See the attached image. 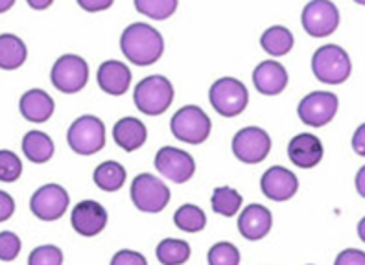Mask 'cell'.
<instances>
[{
  "label": "cell",
  "instance_id": "obj_1",
  "mask_svg": "<svg viewBox=\"0 0 365 265\" xmlns=\"http://www.w3.org/2000/svg\"><path fill=\"white\" fill-rule=\"evenodd\" d=\"M120 50L137 66H150L165 53V39L146 22H133L122 31Z\"/></svg>",
  "mask_w": 365,
  "mask_h": 265
},
{
  "label": "cell",
  "instance_id": "obj_2",
  "mask_svg": "<svg viewBox=\"0 0 365 265\" xmlns=\"http://www.w3.org/2000/svg\"><path fill=\"white\" fill-rule=\"evenodd\" d=\"M133 100L143 115L159 116L174 102V85L165 76H148L135 87Z\"/></svg>",
  "mask_w": 365,
  "mask_h": 265
},
{
  "label": "cell",
  "instance_id": "obj_3",
  "mask_svg": "<svg viewBox=\"0 0 365 265\" xmlns=\"http://www.w3.org/2000/svg\"><path fill=\"white\" fill-rule=\"evenodd\" d=\"M312 72L321 83L341 85L352 72L351 58L338 44H325L314 53Z\"/></svg>",
  "mask_w": 365,
  "mask_h": 265
},
{
  "label": "cell",
  "instance_id": "obj_4",
  "mask_svg": "<svg viewBox=\"0 0 365 265\" xmlns=\"http://www.w3.org/2000/svg\"><path fill=\"white\" fill-rule=\"evenodd\" d=\"M170 129L178 140L185 144H203L209 138L212 122L205 110L197 105H185L172 116L170 120Z\"/></svg>",
  "mask_w": 365,
  "mask_h": 265
},
{
  "label": "cell",
  "instance_id": "obj_5",
  "mask_svg": "<svg viewBox=\"0 0 365 265\" xmlns=\"http://www.w3.org/2000/svg\"><path fill=\"white\" fill-rule=\"evenodd\" d=\"M210 105L218 115L225 118H235L242 115L250 103V93L245 85L236 78H222L214 81L209 90Z\"/></svg>",
  "mask_w": 365,
  "mask_h": 265
},
{
  "label": "cell",
  "instance_id": "obj_6",
  "mask_svg": "<svg viewBox=\"0 0 365 265\" xmlns=\"http://www.w3.org/2000/svg\"><path fill=\"white\" fill-rule=\"evenodd\" d=\"M68 146L78 155H94L106 146V125L93 115H83L72 122L67 132Z\"/></svg>",
  "mask_w": 365,
  "mask_h": 265
},
{
  "label": "cell",
  "instance_id": "obj_7",
  "mask_svg": "<svg viewBox=\"0 0 365 265\" xmlns=\"http://www.w3.org/2000/svg\"><path fill=\"white\" fill-rule=\"evenodd\" d=\"M131 201L140 212H163L170 203V188L152 173H138L131 185Z\"/></svg>",
  "mask_w": 365,
  "mask_h": 265
},
{
  "label": "cell",
  "instance_id": "obj_8",
  "mask_svg": "<svg viewBox=\"0 0 365 265\" xmlns=\"http://www.w3.org/2000/svg\"><path fill=\"white\" fill-rule=\"evenodd\" d=\"M50 78L58 90L65 94H76L89 83V65L80 56L65 53L53 63Z\"/></svg>",
  "mask_w": 365,
  "mask_h": 265
},
{
  "label": "cell",
  "instance_id": "obj_9",
  "mask_svg": "<svg viewBox=\"0 0 365 265\" xmlns=\"http://www.w3.org/2000/svg\"><path fill=\"white\" fill-rule=\"evenodd\" d=\"M301 22L308 36L316 39L329 37L339 26V9L332 0H310L304 6Z\"/></svg>",
  "mask_w": 365,
  "mask_h": 265
},
{
  "label": "cell",
  "instance_id": "obj_10",
  "mask_svg": "<svg viewBox=\"0 0 365 265\" xmlns=\"http://www.w3.org/2000/svg\"><path fill=\"white\" fill-rule=\"evenodd\" d=\"M339 100L334 93L329 90H316L301 100L297 107V115L301 122L310 128H323L334 120L338 113Z\"/></svg>",
  "mask_w": 365,
  "mask_h": 265
},
{
  "label": "cell",
  "instance_id": "obj_11",
  "mask_svg": "<svg viewBox=\"0 0 365 265\" xmlns=\"http://www.w3.org/2000/svg\"><path fill=\"white\" fill-rule=\"evenodd\" d=\"M272 151V138L262 128H244L232 138V153L240 162L259 164Z\"/></svg>",
  "mask_w": 365,
  "mask_h": 265
},
{
  "label": "cell",
  "instance_id": "obj_12",
  "mask_svg": "<svg viewBox=\"0 0 365 265\" xmlns=\"http://www.w3.org/2000/svg\"><path fill=\"white\" fill-rule=\"evenodd\" d=\"M155 168L163 177L170 179L175 185L190 181L196 173V160L188 151L179 147L165 146L155 155Z\"/></svg>",
  "mask_w": 365,
  "mask_h": 265
},
{
  "label": "cell",
  "instance_id": "obj_13",
  "mask_svg": "<svg viewBox=\"0 0 365 265\" xmlns=\"http://www.w3.org/2000/svg\"><path fill=\"white\" fill-rule=\"evenodd\" d=\"M68 203H71V197L67 190L63 186L50 182V185L41 186L39 190L31 195L30 208L37 219L56 221L65 216Z\"/></svg>",
  "mask_w": 365,
  "mask_h": 265
},
{
  "label": "cell",
  "instance_id": "obj_14",
  "mask_svg": "<svg viewBox=\"0 0 365 265\" xmlns=\"http://www.w3.org/2000/svg\"><path fill=\"white\" fill-rule=\"evenodd\" d=\"M71 225L83 238H94V236H98L106 229L107 210L98 201L85 199L72 210Z\"/></svg>",
  "mask_w": 365,
  "mask_h": 265
},
{
  "label": "cell",
  "instance_id": "obj_15",
  "mask_svg": "<svg viewBox=\"0 0 365 265\" xmlns=\"http://www.w3.org/2000/svg\"><path fill=\"white\" fill-rule=\"evenodd\" d=\"M260 188L267 199L282 203L297 194L299 179L292 170L282 168V166H272L264 172L262 179H260Z\"/></svg>",
  "mask_w": 365,
  "mask_h": 265
},
{
  "label": "cell",
  "instance_id": "obj_16",
  "mask_svg": "<svg viewBox=\"0 0 365 265\" xmlns=\"http://www.w3.org/2000/svg\"><path fill=\"white\" fill-rule=\"evenodd\" d=\"M323 155H325L323 142L312 132H301V135L292 138L288 144L289 160L301 170L316 168L317 164L323 160Z\"/></svg>",
  "mask_w": 365,
  "mask_h": 265
},
{
  "label": "cell",
  "instance_id": "obj_17",
  "mask_svg": "<svg viewBox=\"0 0 365 265\" xmlns=\"http://www.w3.org/2000/svg\"><path fill=\"white\" fill-rule=\"evenodd\" d=\"M273 225V216L266 207L259 203H253L242 210L238 217V230L245 239L259 241L269 234Z\"/></svg>",
  "mask_w": 365,
  "mask_h": 265
},
{
  "label": "cell",
  "instance_id": "obj_18",
  "mask_svg": "<svg viewBox=\"0 0 365 265\" xmlns=\"http://www.w3.org/2000/svg\"><path fill=\"white\" fill-rule=\"evenodd\" d=\"M253 85L264 96H277L288 85V72L279 61L267 59L255 68Z\"/></svg>",
  "mask_w": 365,
  "mask_h": 265
},
{
  "label": "cell",
  "instance_id": "obj_19",
  "mask_svg": "<svg viewBox=\"0 0 365 265\" xmlns=\"http://www.w3.org/2000/svg\"><path fill=\"white\" fill-rule=\"evenodd\" d=\"M98 85L103 93L111 96H122L130 90L131 87V71L130 66L116 59L102 63L98 68Z\"/></svg>",
  "mask_w": 365,
  "mask_h": 265
},
{
  "label": "cell",
  "instance_id": "obj_20",
  "mask_svg": "<svg viewBox=\"0 0 365 265\" xmlns=\"http://www.w3.org/2000/svg\"><path fill=\"white\" fill-rule=\"evenodd\" d=\"M19 109L21 115L34 124H43L46 120L52 118L56 103H53L52 96L45 93L43 88H30L28 93L21 96L19 102Z\"/></svg>",
  "mask_w": 365,
  "mask_h": 265
},
{
  "label": "cell",
  "instance_id": "obj_21",
  "mask_svg": "<svg viewBox=\"0 0 365 265\" xmlns=\"http://www.w3.org/2000/svg\"><path fill=\"white\" fill-rule=\"evenodd\" d=\"M113 137H115V142L118 144V147L131 153V151L140 150L146 144L148 129L144 125V122H140L138 118L124 116L113 128Z\"/></svg>",
  "mask_w": 365,
  "mask_h": 265
},
{
  "label": "cell",
  "instance_id": "obj_22",
  "mask_svg": "<svg viewBox=\"0 0 365 265\" xmlns=\"http://www.w3.org/2000/svg\"><path fill=\"white\" fill-rule=\"evenodd\" d=\"M28 58L26 44L14 33L0 36V68L2 71H17Z\"/></svg>",
  "mask_w": 365,
  "mask_h": 265
},
{
  "label": "cell",
  "instance_id": "obj_23",
  "mask_svg": "<svg viewBox=\"0 0 365 265\" xmlns=\"http://www.w3.org/2000/svg\"><path fill=\"white\" fill-rule=\"evenodd\" d=\"M53 140L43 131H30L23 138V151L34 164H45L53 157Z\"/></svg>",
  "mask_w": 365,
  "mask_h": 265
},
{
  "label": "cell",
  "instance_id": "obj_24",
  "mask_svg": "<svg viewBox=\"0 0 365 265\" xmlns=\"http://www.w3.org/2000/svg\"><path fill=\"white\" fill-rule=\"evenodd\" d=\"M294 36L292 31L284 26H272L267 28L260 37V46L272 58H282L286 53L292 52L294 48Z\"/></svg>",
  "mask_w": 365,
  "mask_h": 265
},
{
  "label": "cell",
  "instance_id": "obj_25",
  "mask_svg": "<svg viewBox=\"0 0 365 265\" xmlns=\"http://www.w3.org/2000/svg\"><path fill=\"white\" fill-rule=\"evenodd\" d=\"M125 168L120 162L115 160H106L94 170L93 179L94 185L103 192H118L125 182Z\"/></svg>",
  "mask_w": 365,
  "mask_h": 265
},
{
  "label": "cell",
  "instance_id": "obj_26",
  "mask_svg": "<svg viewBox=\"0 0 365 265\" xmlns=\"http://www.w3.org/2000/svg\"><path fill=\"white\" fill-rule=\"evenodd\" d=\"M242 203H244V197L240 195V192L231 188V186L214 188L212 197H210L212 210L223 217L236 216V212L242 208Z\"/></svg>",
  "mask_w": 365,
  "mask_h": 265
},
{
  "label": "cell",
  "instance_id": "obj_27",
  "mask_svg": "<svg viewBox=\"0 0 365 265\" xmlns=\"http://www.w3.org/2000/svg\"><path fill=\"white\" fill-rule=\"evenodd\" d=\"M190 245L185 239L166 238L157 245V260L163 265H182L190 258Z\"/></svg>",
  "mask_w": 365,
  "mask_h": 265
},
{
  "label": "cell",
  "instance_id": "obj_28",
  "mask_svg": "<svg viewBox=\"0 0 365 265\" xmlns=\"http://www.w3.org/2000/svg\"><path fill=\"white\" fill-rule=\"evenodd\" d=\"M174 223L179 230L194 234V232H201L207 227V216L197 204H182L175 210Z\"/></svg>",
  "mask_w": 365,
  "mask_h": 265
},
{
  "label": "cell",
  "instance_id": "obj_29",
  "mask_svg": "<svg viewBox=\"0 0 365 265\" xmlns=\"http://www.w3.org/2000/svg\"><path fill=\"white\" fill-rule=\"evenodd\" d=\"M179 0H135V9L153 21H166L178 11Z\"/></svg>",
  "mask_w": 365,
  "mask_h": 265
},
{
  "label": "cell",
  "instance_id": "obj_30",
  "mask_svg": "<svg viewBox=\"0 0 365 265\" xmlns=\"http://www.w3.org/2000/svg\"><path fill=\"white\" fill-rule=\"evenodd\" d=\"M207 260L209 265H240V251L231 241L214 243Z\"/></svg>",
  "mask_w": 365,
  "mask_h": 265
},
{
  "label": "cell",
  "instance_id": "obj_31",
  "mask_svg": "<svg viewBox=\"0 0 365 265\" xmlns=\"http://www.w3.org/2000/svg\"><path fill=\"white\" fill-rule=\"evenodd\" d=\"M23 175V162L14 151L0 150V181L15 182Z\"/></svg>",
  "mask_w": 365,
  "mask_h": 265
},
{
  "label": "cell",
  "instance_id": "obj_32",
  "mask_svg": "<svg viewBox=\"0 0 365 265\" xmlns=\"http://www.w3.org/2000/svg\"><path fill=\"white\" fill-rule=\"evenodd\" d=\"M28 265H63V252L56 245H41L31 251Z\"/></svg>",
  "mask_w": 365,
  "mask_h": 265
},
{
  "label": "cell",
  "instance_id": "obj_33",
  "mask_svg": "<svg viewBox=\"0 0 365 265\" xmlns=\"http://www.w3.org/2000/svg\"><path fill=\"white\" fill-rule=\"evenodd\" d=\"M21 247H23V243L15 232H11V230L0 232V260L14 261L19 256Z\"/></svg>",
  "mask_w": 365,
  "mask_h": 265
},
{
  "label": "cell",
  "instance_id": "obj_34",
  "mask_svg": "<svg viewBox=\"0 0 365 265\" xmlns=\"http://www.w3.org/2000/svg\"><path fill=\"white\" fill-rule=\"evenodd\" d=\"M111 265H148V260L144 254L137 251H131V249H124V251H118L113 256Z\"/></svg>",
  "mask_w": 365,
  "mask_h": 265
},
{
  "label": "cell",
  "instance_id": "obj_35",
  "mask_svg": "<svg viewBox=\"0 0 365 265\" xmlns=\"http://www.w3.org/2000/svg\"><path fill=\"white\" fill-rule=\"evenodd\" d=\"M334 265H365V252L360 249H345L338 254Z\"/></svg>",
  "mask_w": 365,
  "mask_h": 265
},
{
  "label": "cell",
  "instance_id": "obj_36",
  "mask_svg": "<svg viewBox=\"0 0 365 265\" xmlns=\"http://www.w3.org/2000/svg\"><path fill=\"white\" fill-rule=\"evenodd\" d=\"M15 212V201L8 192L0 190V223L8 221Z\"/></svg>",
  "mask_w": 365,
  "mask_h": 265
},
{
  "label": "cell",
  "instance_id": "obj_37",
  "mask_svg": "<svg viewBox=\"0 0 365 265\" xmlns=\"http://www.w3.org/2000/svg\"><path fill=\"white\" fill-rule=\"evenodd\" d=\"M115 0H78L81 9L89 11V14H98V11H106L113 6Z\"/></svg>",
  "mask_w": 365,
  "mask_h": 265
},
{
  "label": "cell",
  "instance_id": "obj_38",
  "mask_svg": "<svg viewBox=\"0 0 365 265\" xmlns=\"http://www.w3.org/2000/svg\"><path fill=\"white\" fill-rule=\"evenodd\" d=\"M352 150L360 157H365V124H361L352 135Z\"/></svg>",
  "mask_w": 365,
  "mask_h": 265
},
{
  "label": "cell",
  "instance_id": "obj_39",
  "mask_svg": "<svg viewBox=\"0 0 365 265\" xmlns=\"http://www.w3.org/2000/svg\"><path fill=\"white\" fill-rule=\"evenodd\" d=\"M356 192L365 199V166H361L356 173Z\"/></svg>",
  "mask_w": 365,
  "mask_h": 265
},
{
  "label": "cell",
  "instance_id": "obj_40",
  "mask_svg": "<svg viewBox=\"0 0 365 265\" xmlns=\"http://www.w3.org/2000/svg\"><path fill=\"white\" fill-rule=\"evenodd\" d=\"M31 9H46L53 4V0H26Z\"/></svg>",
  "mask_w": 365,
  "mask_h": 265
},
{
  "label": "cell",
  "instance_id": "obj_41",
  "mask_svg": "<svg viewBox=\"0 0 365 265\" xmlns=\"http://www.w3.org/2000/svg\"><path fill=\"white\" fill-rule=\"evenodd\" d=\"M15 0H0V14H6L9 9L14 8Z\"/></svg>",
  "mask_w": 365,
  "mask_h": 265
},
{
  "label": "cell",
  "instance_id": "obj_42",
  "mask_svg": "<svg viewBox=\"0 0 365 265\" xmlns=\"http://www.w3.org/2000/svg\"><path fill=\"white\" fill-rule=\"evenodd\" d=\"M358 236H360L361 241L365 243V216L361 217L360 223H358Z\"/></svg>",
  "mask_w": 365,
  "mask_h": 265
},
{
  "label": "cell",
  "instance_id": "obj_43",
  "mask_svg": "<svg viewBox=\"0 0 365 265\" xmlns=\"http://www.w3.org/2000/svg\"><path fill=\"white\" fill-rule=\"evenodd\" d=\"M354 2H356V4H360V6H365V0H354Z\"/></svg>",
  "mask_w": 365,
  "mask_h": 265
}]
</instances>
